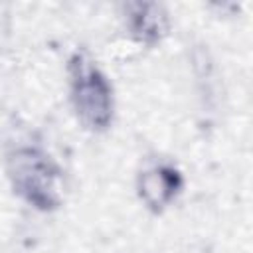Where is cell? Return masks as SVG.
Here are the masks:
<instances>
[{
  "label": "cell",
  "instance_id": "1",
  "mask_svg": "<svg viewBox=\"0 0 253 253\" xmlns=\"http://www.w3.org/2000/svg\"><path fill=\"white\" fill-rule=\"evenodd\" d=\"M12 190L32 208L53 211L63 202V174L53 158L38 146H20L6 158Z\"/></svg>",
  "mask_w": 253,
  "mask_h": 253
},
{
  "label": "cell",
  "instance_id": "2",
  "mask_svg": "<svg viewBox=\"0 0 253 253\" xmlns=\"http://www.w3.org/2000/svg\"><path fill=\"white\" fill-rule=\"evenodd\" d=\"M71 101L83 126L103 132L111 126L115 115L113 87L97 63L83 51H75L67 61Z\"/></svg>",
  "mask_w": 253,
  "mask_h": 253
},
{
  "label": "cell",
  "instance_id": "3",
  "mask_svg": "<svg viewBox=\"0 0 253 253\" xmlns=\"http://www.w3.org/2000/svg\"><path fill=\"white\" fill-rule=\"evenodd\" d=\"M182 188H184L182 172L168 162L152 164L144 168L136 178L138 198L154 213H162L176 200Z\"/></svg>",
  "mask_w": 253,
  "mask_h": 253
},
{
  "label": "cell",
  "instance_id": "4",
  "mask_svg": "<svg viewBox=\"0 0 253 253\" xmlns=\"http://www.w3.org/2000/svg\"><path fill=\"white\" fill-rule=\"evenodd\" d=\"M123 12L126 18V30L130 36L148 47L160 43L170 28L168 12L162 4L156 2H126L123 4Z\"/></svg>",
  "mask_w": 253,
  "mask_h": 253
}]
</instances>
